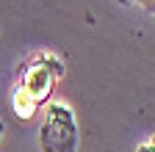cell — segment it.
Listing matches in <instances>:
<instances>
[{
    "mask_svg": "<svg viewBox=\"0 0 155 152\" xmlns=\"http://www.w3.org/2000/svg\"><path fill=\"white\" fill-rule=\"evenodd\" d=\"M136 152H155V136H150L144 144H139V149Z\"/></svg>",
    "mask_w": 155,
    "mask_h": 152,
    "instance_id": "cell-3",
    "label": "cell"
},
{
    "mask_svg": "<svg viewBox=\"0 0 155 152\" xmlns=\"http://www.w3.org/2000/svg\"><path fill=\"white\" fill-rule=\"evenodd\" d=\"M3 127H6V125H3V119H0V136H3Z\"/></svg>",
    "mask_w": 155,
    "mask_h": 152,
    "instance_id": "cell-4",
    "label": "cell"
},
{
    "mask_svg": "<svg viewBox=\"0 0 155 152\" xmlns=\"http://www.w3.org/2000/svg\"><path fill=\"white\" fill-rule=\"evenodd\" d=\"M139 3H144V6H147V3H155V0H139Z\"/></svg>",
    "mask_w": 155,
    "mask_h": 152,
    "instance_id": "cell-5",
    "label": "cell"
},
{
    "mask_svg": "<svg viewBox=\"0 0 155 152\" xmlns=\"http://www.w3.org/2000/svg\"><path fill=\"white\" fill-rule=\"evenodd\" d=\"M64 75V64L58 55L53 53H39L19 69V78L14 83V91H11V108L17 113V119H33L36 111L42 108L50 94H53V86L55 80Z\"/></svg>",
    "mask_w": 155,
    "mask_h": 152,
    "instance_id": "cell-1",
    "label": "cell"
},
{
    "mask_svg": "<svg viewBox=\"0 0 155 152\" xmlns=\"http://www.w3.org/2000/svg\"><path fill=\"white\" fill-rule=\"evenodd\" d=\"M78 122L69 105L50 102L45 111L42 127H39V144L42 152H78Z\"/></svg>",
    "mask_w": 155,
    "mask_h": 152,
    "instance_id": "cell-2",
    "label": "cell"
}]
</instances>
